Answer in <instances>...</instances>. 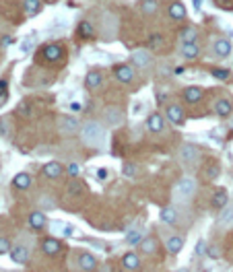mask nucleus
<instances>
[{
    "label": "nucleus",
    "instance_id": "37",
    "mask_svg": "<svg viewBox=\"0 0 233 272\" xmlns=\"http://www.w3.org/2000/svg\"><path fill=\"white\" fill-rule=\"evenodd\" d=\"M79 35L81 37H93V25L87 23V21H83L79 25Z\"/></svg>",
    "mask_w": 233,
    "mask_h": 272
},
{
    "label": "nucleus",
    "instance_id": "21",
    "mask_svg": "<svg viewBox=\"0 0 233 272\" xmlns=\"http://www.w3.org/2000/svg\"><path fill=\"white\" fill-rule=\"evenodd\" d=\"M139 11L143 17H155L159 13V0H141Z\"/></svg>",
    "mask_w": 233,
    "mask_h": 272
},
{
    "label": "nucleus",
    "instance_id": "7",
    "mask_svg": "<svg viewBox=\"0 0 233 272\" xmlns=\"http://www.w3.org/2000/svg\"><path fill=\"white\" fill-rule=\"evenodd\" d=\"M58 126H60V132H62L64 136H72L76 132H81V124L74 116H60Z\"/></svg>",
    "mask_w": 233,
    "mask_h": 272
},
{
    "label": "nucleus",
    "instance_id": "11",
    "mask_svg": "<svg viewBox=\"0 0 233 272\" xmlns=\"http://www.w3.org/2000/svg\"><path fill=\"white\" fill-rule=\"evenodd\" d=\"M213 111L217 118H231L233 116V101L229 97H219L213 105Z\"/></svg>",
    "mask_w": 233,
    "mask_h": 272
},
{
    "label": "nucleus",
    "instance_id": "39",
    "mask_svg": "<svg viewBox=\"0 0 233 272\" xmlns=\"http://www.w3.org/2000/svg\"><path fill=\"white\" fill-rule=\"evenodd\" d=\"M11 241H8L6 237H0V256H2V254H11Z\"/></svg>",
    "mask_w": 233,
    "mask_h": 272
},
{
    "label": "nucleus",
    "instance_id": "48",
    "mask_svg": "<svg viewBox=\"0 0 233 272\" xmlns=\"http://www.w3.org/2000/svg\"><path fill=\"white\" fill-rule=\"evenodd\" d=\"M6 97H8L6 93H0V103H6Z\"/></svg>",
    "mask_w": 233,
    "mask_h": 272
},
{
    "label": "nucleus",
    "instance_id": "43",
    "mask_svg": "<svg viewBox=\"0 0 233 272\" xmlns=\"http://www.w3.org/2000/svg\"><path fill=\"white\" fill-rule=\"evenodd\" d=\"M19 111H21V116H25V118H29V116H31V111H29V105H27V103H23L21 108H19Z\"/></svg>",
    "mask_w": 233,
    "mask_h": 272
},
{
    "label": "nucleus",
    "instance_id": "49",
    "mask_svg": "<svg viewBox=\"0 0 233 272\" xmlns=\"http://www.w3.org/2000/svg\"><path fill=\"white\" fill-rule=\"evenodd\" d=\"M215 2H219V4H225V2H229V0H215Z\"/></svg>",
    "mask_w": 233,
    "mask_h": 272
},
{
    "label": "nucleus",
    "instance_id": "47",
    "mask_svg": "<svg viewBox=\"0 0 233 272\" xmlns=\"http://www.w3.org/2000/svg\"><path fill=\"white\" fill-rule=\"evenodd\" d=\"M71 109H72V111H79V109H81V105H79V103H72V105H71Z\"/></svg>",
    "mask_w": 233,
    "mask_h": 272
},
{
    "label": "nucleus",
    "instance_id": "19",
    "mask_svg": "<svg viewBox=\"0 0 233 272\" xmlns=\"http://www.w3.org/2000/svg\"><path fill=\"white\" fill-rule=\"evenodd\" d=\"M179 56L184 60H196L200 56V46L196 43H182V48H179Z\"/></svg>",
    "mask_w": 233,
    "mask_h": 272
},
{
    "label": "nucleus",
    "instance_id": "5",
    "mask_svg": "<svg viewBox=\"0 0 233 272\" xmlns=\"http://www.w3.org/2000/svg\"><path fill=\"white\" fill-rule=\"evenodd\" d=\"M103 122H106L109 128H120V126H124L126 116H124V111L120 108L109 105V108H106V111H103Z\"/></svg>",
    "mask_w": 233,
    "mask_h": 272
},
{
    "label": "nucleus",
    "instance_id": "27",
    "mask_svg": "<svg viewBox=\"0 0 233 272\" xmlns=\"http://www.w3.org/2000/svg\"><path fill=\"white\" fill-rule=\"evenodd\" d=\"M11 260L15 264H25V262L29 260V250L25 248V245H15L11 250Z\"/></svg>",
    "mask_w": 233,
    "mask_h": 272
},
{
    "label": "nucleus",
    "instance_id": "33",
    "mask_svg": "<svg viewBox=\"0 0 233 272\" xmlns=\"http://www.w3.org/2000/svg\"><path fill=\"white\" fill-rule=\"evenodd\" d=\"M163 46H165V35H163V33H151L149 35V48L153 52L161 50Z\"/></svg>",
    "mask_w": 233,
    "mask_h": 272
},
{
    "label": "nucleus",
    "instance_id": "8",
    "mask_svg": "<svg viewBox=\"0 0 233 272\" xmlns=\"http://www.w3.org/2000/svg\"><path fill=\"white\" fill-rule=\"evenodd\" d=\"M211 48H213V54L217 58H229L233 52V43L227 37H217V39H213Z\"/></svg>",
    "mask_w": 233,
    "mask_h": 272
},
{
    "label": "nucleus",
    "instance_id": "17",
    "mask_svg": "<svg viewBox=\"0 0 233 272\" xmlns=\"http://www.w3.org/2000/svg\"><path fill=\"white\" fill-rule=\"evenodd\" d=\"M167 15H169V19H174V21H184L188 17V11H186L184 2H171L167 6Z\"/></svg>",
    "mask_w": 233,
    "mask_h": 272
},
{
    "label": "nucleus",
    "instance_id": "29",
    "mask_svg": "<svg viewBox=\"0 0 233 272\" xmlns=\"http://www.w3.org/2000/svg\"><path fill=\"white\" fill-rule=\"evenodd\" d=\"M139 250H141L143 256H155V254H157V239L155 237H144L139 243Z\"/></svg>",
    "mask_w": 233,
    "mask_h": 272
},
{
    "label": "nucleus",
    "instance_id": "45",
    "mask_svg": "<svg viewBox=\"0 0 233 272\" xmlns=\"http://www.w3.org/2000/svg\"><path fill=\"white\" fill-rule=\"evenodd\" d=\"M209 252V258H219V250H206Z\"/></svg>",
    "mask_w": 233,
    "mask_h": 272
},
{
    "label": "nucleus",
    "instance_id": "1",
    "mask_svg": "<svg viewBox=\"0 0 233 272\" xmlns=\"http://www.w3.org/2000/svg\"><path fill=\"white\" fill-rule=\"evenodd\" d=\"M81 140L93 148L103 146V143H106V128L99 122H85L81 126Z\"/></svg>",
    "mask_w": 233,
    "mask_h": 272
},
{
    "label": "nucleus",
    "instance_id": "13",
    "mask_svg": "<svg viewBox=\"0 0 233 272\" xmlns=\"http://www.w3.org/2000/svg\"><path fill=\"white\" fill-rule=\"evenodd\" d=\"M219 175H221V163H219L217 159L206 161V165L202 167V178H204V181L213 183V181L219 180Z\"/></svg>",
    "mask_w": 233,
    "mask_h": 272
},
{
    "label": "nucleus",
    "instance_id": "14",
    "mask_svg": "<svg viewBox=\"0 0 233 272\" xmlns=\"http://www.w3.org/2000/svg\"><path fill=\"white\" fill-rule=\"evenodd\" d=\"M229 204V192L225 188H219V190H215V194L211 196V208L215 210H223Z\"/></svg>",
    "mask_w": 233,
    "mask_h": 272
},
{
    "label": "nucleus",
    "instance_id": "26",
    "mask_svg": "<svg viewBox=\"0 0 233 272\" xmlns=\"http://www.w3.org/2000/svg\"><path fill=\"white\" fill-rule=\"evenodd\" d=\"M27 225L31 227V229H36V231L44 229L46 227V215L41 213V210H33V213L29 215V218H27Z\"/></svg>",
    "mask_w": 233,
    "mask_h": 272
},
{
    "label": "nucleus",
    "instance_id": "41",
    "mask_svg": "<svg viewBox=\"0 0 233 272\" xmlns=\"http://www.w3.org/2000/svg\"><path fill=\"white\" fill-rule=\"evenodd\" d=\"M68 175L76 178V175H79V165H76V163H71V165H68Z\"/></svg>",
    "mask_w": 233,
    "mask_h": 272
},
{
    "label": "nucleus",
    "instance_id": "4",
    "mask_svg": "<svg viewBox=\"0 0 233 272\" xmlns=\"http://www.w3.org/2000/svg\"><path fill=\"white\" fill-rule=\"evenodd\" d=\"M165 118L169 124L174 126H184L186 124V111L179 103H167L165 105Z\"/></svg>",
    "mask_w": 233,
    "mask_h": 272
},
{
    "label": "nucleus",
    "instance_id": "25",
    "mask_svg": "<svg viewBox=\"0 0 233 272\" xmlns=\"http://www.w3.org/2000/svg\"><path fill=\"white\" fill-rule=\"evenodd\" d=\"M79 266H81V270H85V272H91V270H95V266H97V260H95L93 254L81 252V254H79Z\"/></svg>",
    "mask_w": 233,
    "mask_h": 272
},
{
    "label": "nucleus",
    "instance_id": "42",
    "mask_svg": "<svg viewBox=\"0 0 233 272\" xmlns=\"http://www.w3.org/2000/svg\"><path fill=\"white\" fill-rule=\"evenodd\" d=\"M196 254H206V241L204 239H200L196 243Z\"/></svg>",
    "mask_w": 233,
    "mask_h": 272
},
{
    "label": "nucleus",
    "instance_id": "46",
    "mask_svg": "<svg viewBox=\"0 0 233 272\" xmlns=\"http://www.w3.org/2000/svg\"><path fill=\"white\" fill-rule=\"evenodd\" d=\"M202 4H204V0H194V8H196V11H200Z\"/></svg>",
    "mask_w": 233,
    "mask_h": 272
},
{
    "label": "nucleus",
    "instance_id": "10",
    "mask_svg": "<svg viewBox=\"0 0 233 272\" xmlns=\"http://www.w3.org/2000/svg\"><path fill=\"white\" fill-rule=\"evenodd\" d=\"M130 60H132L134 68L144 70V68H149V66L153 64V54H151L149 50H134L132 56H130Z\"/></svg>",
    "mask_w": 233,
    "mask_h": 272
},
{
    "label": "nucleus",
    "instance_id": "38",
    "mask_svg": "<svg viewBox=\"0 0 233 272\" xmlns=\"http://www.w3.org/2000/svg\"><path fill=\"white\" fill-rule=\"evenodd\" d=\"M213 76L219 78V81H229L231 70H229V68H215V70H213Z\"/></svg>",
    "mask_w": 233,
    "mask_h": 272
},
{
    "label": "nucleus",
    "instance_id": "30",
    "mask_svg": "<svg viewBox=\"0 0 233 272\" xmlns=\"http://www.w3.org/2000/svg\"><path fill=\"white\" fill-rule=\"evenodd\" d=\"M85 85H87V89H99L103 85V74L97 73V70H91V73H87V76H85Z\"/></svg>",
    "mask_w": 233,
    "mask_h": 272
},
{
    "label": "nucleus",
    "instance_id": "24",
    "mask_svg": "<svg viewBox=\"0 0 233 272\" xmlns=\"http://www.w3.org/2000/svg\"><path fill=\"white\" fill-rule=\"evenodd\" d=\"M41 173H44V178H48V180H56V178L62 175V165H60L58 161H50V163L44 165Z\"/></svg>",
    "mask_w": 233,
    "mask_h": 272
},
{
    "label": "nucleus",
    "instance_id": "28",
    "mask_svg": "<svg viewBox=\"0 0 233 272\" xmlns=\"http://www.w3.org/2000/svg\"><path fill=\"white\" fill-rule=\"evenodd\" d=\"M66 192L71 196H83L85 192H87V186H85V183L79 180V178H72L71 181L66 183Z\"/></svg>",
    "mask_w": 233,
    "mask_h": 272
},
{
    "label": "nucleus",
    "instance_id": "16",
    "mask_svg": "<svg viewBox=\"0 0 233 272\" xmlns=\"http://www.w3.org/2000/svg\"><path fill=\"white\" fill-rule=\"evenodd\" d=\"M182 95H184V101H186V103H190V105H194V103H198V101L202 99V95H204V91H202V87L190 85V87H186V89L182 91Z\"/></svg>",
    "mask_w": 233,
    "mask_h": 272
},
{
    "label": "nucleus",
    "instance_id": "34",
    "mask_svg": "<svg viewBox=\"0 0 233 272\" xmlns=\"http://www.w3.org/2000/svg\"><path fill=\"white\" fill-rule=\"evenodd\" d=\"M143 239H144V235H143L141 229H132V231L126 233V243L128 245H139Z\"/></svg>",
    "mask_w": 233,
    "mask_h": 272
},
{
    "label": "nucleus",
    "instance_id": "40",
    "mask_svg": "<svg viewBox=\"0 0 233 272\" xmlns=\"http://www.w3.org/2000/svg\"><path fill=\"white\" fill-rule=\"evenodd\" d=\"M8 134V120H0V136Z\"/></svg>",
    "mask_w": 233,
    "mask_h": 272
},
{
    "label": "nucleus",
    "instance_id": "31",
    "mask_svg": "<svg viewBox=\"0 0 233 272\" xmlns=\"http://www.w3.org/2000/svg\"><path fill=\"white\" fill-rule=\"evenodd\" d=\"M60 241L58 239H54V237H48V239H44L41 241V250H44V254L46 256H56V254L60 252Z\"/></svg>",
    "mask_w": 233,
    "mask_h": 272
},
{
    "label": "nucleus",
    "instance_id": "2",
    "mask_svg": "<svg viewBox=\"0 0 233 272\" xmlns=\"http://www.w3.org/2000/svg\"><path fill=\"white\" fill-rule=\"evenodd\" d=\"M196 192H198V181L194 178H190V175H184L174 188V200L178 204H188L196 196Z\"/></svg>",
    "mask_w": 233,
    "mask_h": 272
},
{
    "label": "nucleus",
    "instance_id": "50",
    "mask_svg": "<svg viewBox=\"0 0 233 272\" xmlns=\"http://www.w3.org/2000/svg\"><path fill=\"white\" fill-rule=\"evenodd\" d=\"M229 128H231V130H233V120H231V122H229Z\"/></svg>",
    "mask_w": 233,
    "mask_h": 272
},
{
    "label": "nucleus",
    "instance_id": "9",
    "mask_svg": "<svg viewBox=\"0 0 233 272\" xmlns=\"http://www.w3.org/2000/svg\"><path fill=\"white\" fill-rule=\"evenodd\" d=\"M114 76H116V81L124 83V85H130V83H134L136 73L130 64H118V66H114Z\"/></svg>",
    "mask_w": 233,
    "mask_h": 272
},
{
    "label": "nucleus",
    "instance_id": "15",
    "mask_svg": "<svg viewBox=\"0 0 233 272\" xmlns=\"http://www.w3.org/2000/svg\"><path fill=\"white\" fill-rule=\"evenodd\" d=\"M41 56H44V60H48V62H56V60H62L64 52L58 43H48V46L41 50Z\"/></svg>",
    "mask_w": 233,
    "mask_h": 272
},
{
    "label": "nucleus",
    "instance_id": "6",
    "mask_svg": "<svg viewBox=\"0 0 233 272\" xmlns=\"http://www.w3.org/2000/svg\"><path fill=\"white\" fill-rule=\"evenodd\" d=\"M165 126H167L165 116L159 111H153L151 116L146 118V130H149L151 134H163L165 132Z\"/></svg>",
    "mask_w": 233,
    "mask_h": 272
},
{
    "label": "nucleus",
    "instance_id": "35",
    "mask_svg": "<svg viewBox=\"0 0 233 272\" xmlns=\"http://www.w3.org/2000/svg\"><path fill=\"white\" fill-rule=\"evenodd\" d=\"M139 171H141V167L136 163H132V161H126L124 167H122V173L126 175V178H130V180H134L136 175H139Z\"/></svg>",
    "mask_w": 233,
    "mask_h": 272
},
{
    "label": "nucleus",
    "instance_id": "18",
    "mask_svg": "<svg viewBox=\"0 0 233 272\" xmlns=\"http://www.w3.org/2000/svg\"><path fill=\"white\" fill-rule=\"evenodd\" d=\"M179 41L182 43H196L198 41V27L196 25H186L179 29Z\"/></svg>",
    "mask_w": 233,
    "mask_h": 272
},
{
    "label": "nucleus",
    "instance_id": "44",
    "mask_svg": "<svg viewBox=\"0 0 233 272\" xmlns=\"http://www.w3.org/2000/svg\"><path fill=\"white\" fill-rule=\"evenodd\" d=\"M97 180L99 181H106L108 180V169H97Z\"/></svg>",
    "mask_w": 233,
    "mask_h": 272
},
{
    "label": "nucleus",
    "instance_id": "12",
    "mask_svg": "<svg viewBox=\"0 0 233 272\" xmlns=\"http://www.w3.org/2000/svg\"><path fill=\"white\" fill-rule=\"evenodd\" d=\"M163 243H165V250L176 256V254H179V252L184 250L186 239L179 233H169V235H165V241H163Z\"/></svg>",
    "mask_w": 233,
    "mask_h": 272
},
{
    "label": "nucleus",
    "instance_id": "32",
    "mask_svg": "<svg viewBox=\"0 0 233 272\" xmlns=\"http://www.w3.org/2000/svg\"><path fill=\"white\" fill-rule=\"evenodd\" d=\"M13 186L17 190H27L31 186V175L29 173H17L13 180Z\"/></svg>",
    "mask_w": 233,
    "mask_h": 272
},
{
    "label": "nucleus",
    "instance_id": "20",
    "mask_svg": "<svg viewBox=\"0 0 233 272\" xmlns=\"http://www.w3.org/2000/svg\"><path fill=\"white\" fill-rule=\"evenodd\" d=\"M159 218L165 225H176L178 223V218H179V215H178V208L176 206H163L161 210H159Z\"/></svg>",
    "mask_w": 233,
    "mask_h": 272
},
{
    "label": "nucleus",
    "instance_id": "36",
    "mask_svg": "<svg viewBox=\"0 0 233 272\" xmlns=\"http://www.w3.org/2000/svg\"><path fill=\"white\" fill-rule=\"evenodd\" d=\"M41 11V0H25V13L29 17L37 15Z\"/></svg>",
    "mask_w": 233,
    "mask_h": 272
},
{
    "label": "nucleus",
    "instance_id": "23",
    "mask_svg": "<svg viewBox=\"0 0 233 272\" xmlns=\"http://www.w3.org/2000/svg\"><path fill=\"white\" fill-rule=\"evenodd\" d=\"M219 227L221 229H227V227H233V204H227L223 210H219Z\"/></svg>",
    "mask_w": 233,
    "mask_h": 272
},
{
    "label": "nucleus",
    "instance_id": "22",
    "mask_svg": "<svg viewBox=\"0 0 233 272\" xmlns=\"http://www.w3.org/2000/svg\"><path fill=\"white\" fill-rule=\"evenodd\" d=\"M122 264L126 270H130V272H136L141 268V256L139 254H134V252H128L122 256Z\"/></svg>",
    "mask_w": 233,
    "mask_h": 272
},
{
    "label": "nucleus",
    "instance_id": "3",
    "mask_svg": "<svg viewBox=\"0 0 233 272\" xmlns=\"http://www.w3.org/2000/svg\"><path fill=\"white\" fill-rule=\"evenodd\" d=\"M200 157H202V151L194 143H184L178 148V161L184 167H194V165H198L200 163Z\"/></svg>",
    "mask_w": 233,
    "mask_h": 272
}]
</instances>
